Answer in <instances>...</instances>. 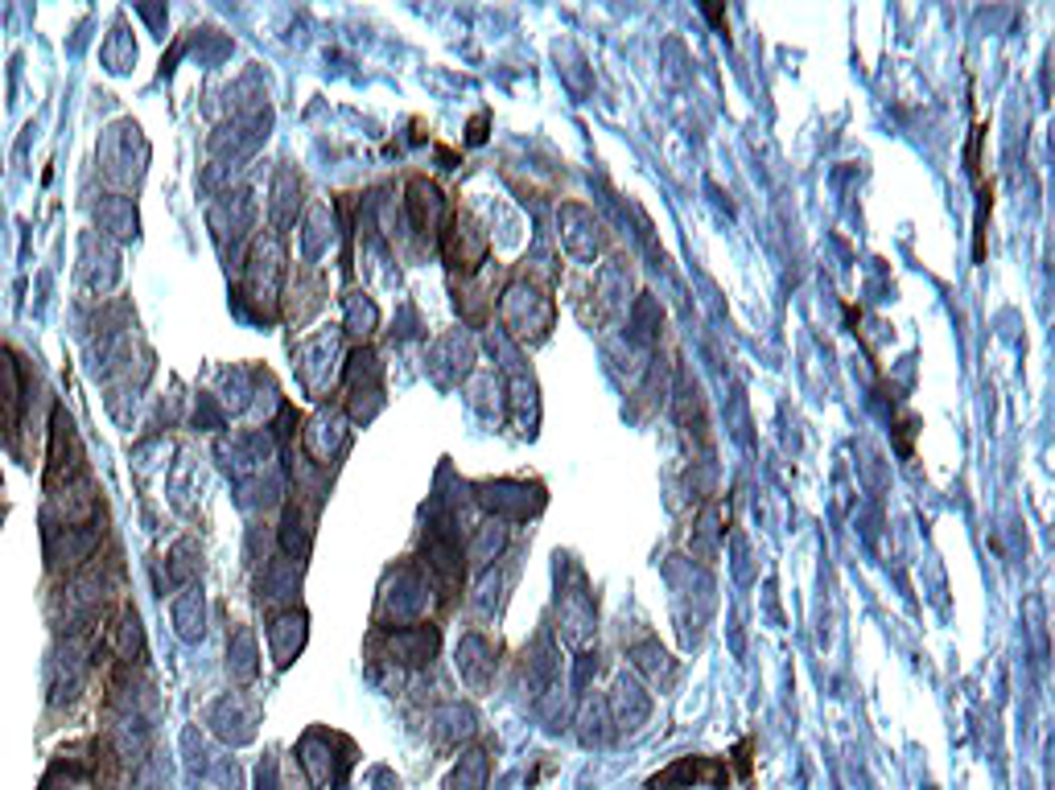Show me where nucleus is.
Wrapping results in <instances>:
<instances>
[{"label": "nucleus", "mask_w": 1055, "mask_h": 790, "mask_svg": "<svg viewBox=\"0 0 1055 790\" xmlns=\"http://www.w3.org/2000/svg\"><path fill=\"white\" fill-rule=\"evenodd\" d=\"M211 724H215V733L227 741V745H244V741L256 738V708L244 704L239 696H227V700L215 704Z\"/></svg>", "instance_id": "1"}, {"label": "nucleus", "mask_w": 1055, "mask_h": 790, "mask_svg": "<svg viewBox=\"0 0 1055 790\" xmlns=\"http://www.w3.org/2000/svg\"><path fill=\"white\" fill-rule=\"evenodd\" d=\"M388 650H392L396 663H405V668H421V663H430L433 655H437V630H430V626H412V630H400L388 638Z\"/></svg>", "instance_id": "2"}, {"label": "nucleus", "mask_w": 1055, "mask_h": 790, "mask_svg": "<svg viewBox=\"0 0 1055 790\" xmlns=\"http://www.w3.org/2000/svg\"><path fill=\"white\" fill-rule=\"evenodd\" d=\"M409 214L412 223H417V231L421 235H437V227H442V214H446V202H442V190L433 186V181H412L409 190Z\"/></svg>", "instance_id": "3"}, {"label": "nucleus", "mask_w": 1055, "mask_h": 790, "mask_svg": "<svg viewBox=\"0 0 1055 790\" xmlns=\"http://www.w3.org/2000/svg\"><path fill=\"white\" fill-rule=\"evenodd\" d=\"M21 416V367L9 351H0V433H13Z\"/></svg>", "instance_id": "4"}, {"label": "nucleus", "mask_w": 1055, "mask_h": 790, "mask_svg": "<svg viewBox=\"0 0 1055 790\" xmlns=\"http://www.w3.org/2000/svg\"><path fill=\"white\" fill-rule=\"evenodd\" d=\"M302 642H305V614H285V617H277V622H272L269 647H272L277 668H289V663L297 659Z\"/></svg>", "instance_id": "5"}, {"label": "nucleus", "mask_w": 1055, "mask_h": 790, "mask_svg": "<svg viewBox=\"0 0 1055 790\" xmlns=\"http://www.w3.org/2000/svg\"><path fill=\"white\" fill-rule=\"evenodd\" d=\"M458 671L470 687H487L491 671H495V659H491V647H487L479 634H470L462 647H458Z\"/></svg>", "instance_id": "6"}, {"label": "nucleus", "mask_w": 1055, "mask_h": 790, "mask_svg": "<svg viewBox=\"0 0 1055 790\" xmlns=\"http://www.w3.org/2000/svg\"><path fill=\"white\" fill-rule=\"evenodd\" d=\"M227 671H232L235 684H251V680H256L260 663H256V638H251V630H235V634H232V650H227Z\"/></svg>", "instance_id": "7"}, {"label": "nucleus", "mask_w": 1055, "mask_h": 790, "mask_svg": "<svg viewBox=\"0 0 1055 790\" xmlns=\"http://www.w3.org/2000/svg\"><path fill=\"white\" fill-rule=\"evenodd\" d=\"M302 770L314 790H323L326 782H330V745H326L318 733H309V738L302 741Z\"/></svg>", "instance_id": "8"}, {"label": "nucleus", "mask_w": 1055, "mask_h": 790, "mask_svg": "<svg viewBox=\"0 0 1055 790\" xmlns=\"http://www.w3.org/2000/svg\"><path fill=\"white\" fill-rule=\"evenodd\" d=\"M174 626H178V634L186 642L202 638V589L186 585V593H181L178 605H174Z\"/></svg>", "instance_id": "9"}, {"label": "nucleus", "mask_w": 1055, "mask_h": 790, "mask_svg": "<svg viewBox=\"0 0 1055 790\" xmlns=\"http://www.w3.org/2000/svg\"><path fill=\"white\" fill-rule=\"evenodd\" d=\"M487 787V754L483 750H470L458 762V770L449 778V790H483Z\"/></svg>", "instance_id": "10"}, {"label": "nucleus", "mask_w": 1055, "mask_h": 790, "mask_svg": "<svg viewBox=\"0 0 1055 790\" xmlns=\"http://www.w3.org/2000/svg\"><path fill=\"white\" fill-rule=\"evenodd\" d=\"M99 223H104V231L120 235V239L137 235V214H132V207L120 202V198H108V202L99 207Z\"/></svg>", "instance_id": "11"}, {"label": "nucleus", "mask_w": 1055, "mask_h": 790, "mask_svg": "<svg viewBox=\"0 0 1055 790\" xmlns=\"http://www.w3.org/2000/svg\"><path fill=\"white\" fill-rule=\"evenodd\" d=\"M503 540H507V531H503V523H483V535H479V547L470 552L474 561H487V552H500Z\"/></svg>", "instance_id": "12"}, {"label": "nucleus", "mask_w": 1055, "mask_h": 790, "mask_svg": "<svg viewBox=\"0 0 1055 790\" xmlns=\"http://www.w3.org/2000/svg\"><path fill=\"white\" fill-rule=\"evenodd\" d=\"M256 790H277V762H265L260 766V774H256Z\"/></svg>", "instance_id": "13"}, {"label": "nucleus", "mask_w": 1055, "mask_h": 790, "mask_svg": "<svg viewBox=\"0 0 1055 790\" xmlns=\"http://www.w3.org/2000/svg\"><path fill=\"white\" fill-rule=\"evenodd\" d=\"M372 787H376V790H400V782H396L388 770H372Z\"/></svg>", "instance_id": "14"}]
</instances>
